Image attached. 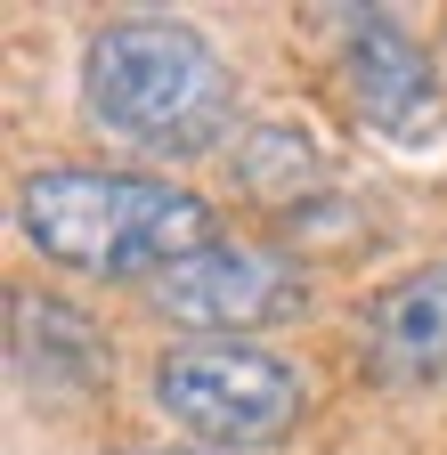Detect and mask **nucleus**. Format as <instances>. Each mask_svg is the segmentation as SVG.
I'll return each mask as SVG.
<instances>
[{
	"mask_svg": "<svg viewBox=\"0 0 447 455\" xmlns=\"http://www.w3.org/2000/svg\"><path fill=\"white\" fill-rule=\"evenodd\" d=\"M82 114L139 155H212L236 131V74L180 17H115L82 41Z\"/></svg>",
	"mask_w": 447,
	"mask_h": 455,
	"instance_id": "nucleus-2",
	"label": "nucleus"
},
{
	"mask_svg": "<svg viewBox=\"0 0 447 455\" xmlns=\"http://www.w3.org/2000/svg\"><path fill=\"white\" fill-rule=\"evenodd\" d=\"M228 163H236V196H252L268 212H301V204L325 196V155L285 114H252L236 131V147H228Z\"/></svg>",
	"mask_w": 447,
	"mask_h": 455,
	"instance_id": "nucleus-8",
	"label": "nucleus"
},
{
	"mask_svg": "<svg viewBox=\"0 0 447 455\" xmlns=\"http://www.w3.org/2000/svg\"><path fill=\"white\" fill-rule=\"evenodd\" d=\"M147 309L163 325H180L188 341H252L268 325L309 317V276L293 252L244 244V236H212L163 276H147Z\"/></svg>",
	"mask_w": 447,
	"mask_h": 455,
	"instance_id": "nucleus-4",
	"label": "nucleus"
},
{
	"mask_svg": "<svg viewBox=\"0 0 447 455\" xmlns=\"http://www.w3.org/2000/svg\"><path fill=\"white\" fill-rule=\"evenodd\" d=\"M106 333L66 293H9V374L33 398H106Z\"/></svg>",
	"mask_w": 447,
	"mask_h": 455,
	"instance_id": "nucleus-7",
	"label": "nucleus"
},
{
	"mask_svg": "<svg viewBox=\"0 0 447 455\" xmlns=\"http://www.w3.org/2000/svg\"><path fill=\"white\" fill-rule=\"evenodd\" d=\"M17 236L66 276H163L196 244L220 236V212L155 171H106V163H49L17 180Z\"/></svg>",
	"mask_w": 447,
	"mask_h": 455,
	"instance_id": "nucleus-1",
	"label": "nucleus"
},
{
	"mask_svg": "<svg viewBox=\"0 0 447 455\" xmlns=\"http://www.w3.org/2000/svg\"><path fill=\"white\" fill-rule=\"evenodd\" d=\"M333 74H342V98H350V114H358L374 139H390V147H431V139L447 131L439 66H431V49L390 17V9L342 17Z\"/></svg>",
	"mask_w": 447,
	"mask_h": 455,
	"instance_id": "nucleus-5",
	"label": "nucleus"
},
{
	"mask_svg": "<svg viewBox=\"0 0 447 455\" xmlns=\"http://www.w3.org/2000/svg\"><path fill=\"white\" fill-rule=\"evenodd\" d=\"M147 398L163 423H180L212 455L293 439L309 423V374L260 341H180L147 374Z\"/></svg>",
	"mask_w": 447,
	"mask_h": 455,
	"instance_id": "nucleus-3",
	"label": "nucleus"
},
{
	"mask_svg": "<svg viewBox=\"0 0 447 455\" xmlns=\"http://www.w3.org/2000/svg\"><path fill=\"white\" fill-rule=\"evenodd\" d=\"M358 366L382 390L447 382V260H415L358 301Z\"/></svg>",
	"mask_w": 447,
	"mask_h": 455,
	"instance_id": "nucleus-6",
	"label": "nucleus"
},
{
	"mask_svg": "<svg viewBox=\"0 0 447 455\" xmlns=\"http://www.w3.org/2000/svg\"><path fill=\"white\" fill-rule=\"evenodd\" d=\"M180 455H212V447H180Z\"/></svg>",
	"mask_w": 447,
	"mask_h": 455,
	"instance_id": "nucleus-9",
	"label": "nucleus"
}]
</instances>
